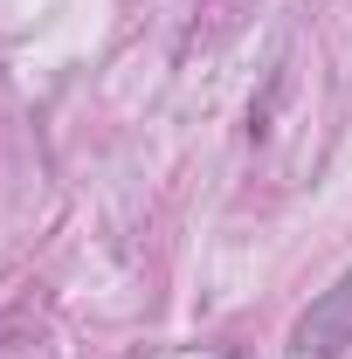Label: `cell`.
I'll use <instances>...</instances> for the list:
<instances>
[{
	"label": "cell",
	"mask_w": 352,
	"mask_h": 359,
	"mask_svg": "<svg viewBox=\"0 0 352 359\" xmlns=\"http://www.w3.org/2000/svg\"><path fill=\"white\" fill-rule=\"evenodd\" d=\"M290 346L304 359H339L352 346V276H339L304 318H297V332H290Z\"/></svg>",
	"instance_id": "obj_1"
}]
</instances>
